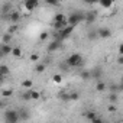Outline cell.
<instances>
[{"mask_svg":"<svg viewBox=\"0 0 123 123\" xmlns=\"http://www.w3.org/2000/svg\"><path fill=\"white\" fill-rule=\"evenodd\" d=\"M65 64L68 65V68H78L83 65V56L81 54H71L67 59H65Z\"/></svg>","mask_w":123,"mask_h":123,"instance_id":"6da1fadb","label":"cell"},{"mask_svg":"<svg viewBox=\"0 0 123 123\" xmlns=\"http://www.w3.org/2000/svg\"><path fill=\"white\" fill-rule=\"evenodd\" d=\"M83 20H84V13H81V12H74V13H71L70 16H67L68 25H73V26H77V25L81 23Z\"/></svg>","mask_w":123,"mask_h":123,"instance_id":"7a4b0ae2","label":"cell"},{"mask_svg":"<svg viewBox=\"0 0 123 123\" xmlns=\"http://www.w3.org/2000/svg\"><path fill=\"white\" fill-rule=\"evenodd\" d=\"M3 119L7 123H16V122H19V113H18V110H6L3 113Z\"/></svg>","mask_w":123,"mask_h":123,"instance_id":"3957f363","label":"cell"},{"mask_svg":"<svg viewBox=\"0 0 123 123\" xmlns=\"http://www.w3.org/2000/svg\"><path fill=\"white\" fill-rule=\"evenodd\" d=\"M96 32H97V38H101V39H107V38L111 36V29L110 28H100Z\"/></svg>","mask_w":123,"mask_h":123,"instance_id":"277c9868","label":"cell"},{"mask_svg":"<svg viewBox=\"0 0 123 123\" xmlns=\"http://www.w3.org/2000/svg\"><path fill=\"white\" fill-rule=\"evenodd\" d=\"M96 19H97V12H96V10H90V12L84 13V20H86L88 25H90V23H94Z\"/></svg>","mask_w":123,"mask_h":123,"instance_id":"5b68a950","label":"cell"},{"mask_svg":"<svg viewBox=\"0 0 123 123\" xmlns=\"http://www.w3.org/2000/svg\"><path fill=\"white\" fill-rule=\"evenodd\" d=\"M38 6H39V0H25V7H26V10H29V12L35 10Z\"/></svg>","mask_w":123,"mask_h":123,"instance_id":"8992f818","label":"cell"},{"mask_svg":"<svg viewBox=\"0 0 123 123\" xmlns=\"http://www.w3.org/2000/svg\"><path fill=\"white\" fill-rule=\"evenodd\" d=\"M61 43H62V42H61V41H52V42H49V45H48V52H54V51H56V49H59L61 48Z\"/></svg>","mask_w":123,"mask_h":123,"instance_id":"52a82bcc","label":"cell"},{"mask_svg":"<svg viewBox=\"0 0 123 123\" xmlns=\"http://www.w3.org/2000/svg\"><path fill=\"white\" fill-rule=\"evenodd\" d=\"M20 13L19 12H10L9 13V18H7V20H10V22H13V23H18L19 20H20Z\"/></svg>","mask_w":123,"mask_h":123,"instance_id":"ba28073f","label":"cell"},{"mask_svg":"<svg viewBox=\"0 0 123 123\" xmlns=\"http://www.w3.org/2000/svg\"><path fill=\"white\" fill-rule=\"evenodd\" d=\"M103 9H110V7H113V5H114V0H98L97 2Z\"/></svg>","mask_w":123,"mask_h":123,"instance_id":"9c48e42d","label":"cell"},{"mask_svg":"<svg viewBox=\"0 0 123 123\" xmlns=\"http://www.w3.org/2000/svg\"><path fill=\"white\" fill-rule=\"evenodd\" d=\"M12 48H13V46H10L9 43H5V42H3L2 45H0V51L3 52V55H5V56H6V55H10Z\"/></svg>","mask_w":123,"mask_h":123,"instance_id":"30bf717a","label":"cell"},{"mask_svg":"<svg viewBox=\"0 0 123 123\" xmlns=\"http://www.w3.org/2000/svg\"><path fill=\"white\" fill-rule=\"evenodd\" d=\"M18 113H19V120H28V119L31 117V114H29L28 110H25V109L18 110Z\"/></svg>","mask_w":123,"mask_h":123,"instance_id":"8fae6325","label":"cell"},{"mask_svg":"<svg viewBox=\"0 0 123 123\" xmlns=\"http://www.w3.org/2000/svg\"><path fill=\"white\" fill-rule=\"evenodd\" d=\"M68 25V22H67V19H64L62 22H54V29L55 31H61L64 26H67Z\"/></svg>","mask_w":123,"mask_h":123,"instance_id":"7c38bea8","label":"cell"},{"mask_svg":"<svg viewBox=\"0 0 123 123\" xmlns=\"http://www.w3.org/2000/svg\"><path fill=\"white\" fill-rule=\"evenodd\" d=\"M0 74L5 75V77H7V75L10 74V68H9L6 64H0Z\"/></svg>","mask_w":123,"mask_h":123,"instance_id":"4fadbf2b","label":"cell"},{"mask_svg":"<svg viewBox=\"0 0 123 123\" xmlns=\"http://www.w3.org/2000/svg\"><path fill=\"white\" fill-rule=\"evenodd\" d=\"M29 93H31V100L36 101V100L41 98V93H39V91H36V90H33V88H29Z\"/></svg>","mask_w":123,"mask_h":123,"instance_id":"5bb4252c","label":"cell"},{"mask_svg":"<svg viewBox=\"0 0 123 123\" xmlns=\"http://www.w3.org/2000/svg\"><path fill=\"white\" fill-rule=\"evenodd\" d=\"M10 55H13L15 58H20V56H22V49H20L19 46H15V48H12Z\"/></svg>","mask_w":123,"mask_h":123,"instance_id":"9a60e30c","label":"cell"},{"mask_svg":"<svg viewBox=\"0 0 123 123\" xmlns=\"http://www.w3.org/2000/svg\"><path fill=\"white\" fill-rule=\"evenodd\" d=\"M91 73V78H96V80H98L100 77H101V74H103V71L100 70V68H96V70H93V71H90Z\"/></svg>","mask_w":123,"mask_h":123,"instance_id":"2e32d148","label":"cell"},{"mask_svg":"<svg viewBox=\"0 0 123 123\" xmlns=\"http://www.w3.org/2000/svg\"><path fill=\"white\" fill-rule=\"evenodd\" d=\"M22 87L26 88V90H28V88H32V87H33V81L29 80V78H28V80H23V81H22Z\"/></svg>","mask_w":123,"mask_h":123,"instance_id":"e0dca14e","label":"cell"},{"mask_svg":"<svg viewBox=\"0 0 123 123\" xmlns=\"http://www.w3.org/2000/svg\"><path fill=\"white\" fill-rule=\"evenodd\" d=\"M96 117H97V113H96V111H93V110H90V111H87V113H86V119H87V120H90V122H93Z\"/></svg>","mask_w":123,"mask_h":123,"instance_id":"ac0fdd59","label":"cell"},{"mask_svg":"<svg viewBox=\"0 0 123 123\" xmlns=\"http://www.w3.org/2000/svg\"><path fill=\"white\" fill-rule=\"evenodd\" d=\"M64 19H67V16L64 13H56V15H54V22H62Z\"/></svg>","mask_w":123,"mask_h":123,"instance_id":"d6986e66","label":"cell"},{"mask_svg":"<svg viewBox=\"0 0 123 123\" xmlns=\"http://www.w3.org/2000/svg\"><path fill=\"white\" fill-rule=\"evenodd\" d=\"M19 31V23H13L9 29H7V33H10V35H13V33H16Z\"/></svg>","mask_w":123,"mask_h":123,"instance_id":"ffe728a7","label":"cell"},{"mask_svg":"<svg viewBox=\"0 0 123 123\" xmlns=\"http://www.w3.org/2000/svg\"><path fill=\"white\" fill-rule=\"evenodd\" d=\"M80 77H81L83 80H90V78H91V73H90L88 70H84V71L80 73Z\"/></svg>","mask_w":123,"mask_h":123,"instance_id":"44dd1931","label":"cell"},{"mask_svg":"<svg viewBox=\"0 0 123 123\" xmlns=\"http://www.w3.org/2000/svg\"><path fill=\"white\" fill-rule=\"evenodd\" d=\"M122 84H111L110 86V93H117V91H122Z\"/></svg>","mask_w":123,"mask_h":123,"instance_id":"7402d4cb","label":"cell"},{"mask_svg":"<svg viewBox=\"0 0 123 123\" xmlns=\"http://www.w3.org/2000/svg\"><path fill=\"white\" fill-rule=\"evenodd\" d=\"M96 90H97V91H100V93H101V91H104V90H106V84H104L103 81H98V83H97V86H96Z\"/></svg>","mask_w":123,"mask_h":123,"instance_id":"603a6c76","label":"cell"},{"mask_svg":"<svg viewBox=\"0 0 123 123\" xmlns=\"http://www.w3.org/2000/svg\"><path fill=\"white\" fill-rule=\"evenodd\" d=\"M22 100H25V101H31V93H29V88L25 91V93H22Z\"/></svg>","mask_w":123,"mask_h":123,"instance_id":"cb8c5ba5","label":"cell"},{"mask_svg":"<svg viewBox=\"0 0 123 123\" xmlns=\"http://www.w3.org/2000/svg\"><path fill=\"white\" fill-rule=\"evenodd\" d=\"M68 98H70V101H75V100L80 98V94L75 93V91H74V93H70V94H68Z\"/></svg>","mask_w":123,"mask_h":123,"instance_id":"d4e9b609","label":"cell"},{"mask_svg":"<svg viewBox=\"0 0 123 123\" xmlns=\"http://www.w3.org/2000/svg\"><path fill=\"white\" fill-rule=\"evenodd\" d=\"M2 41H3V42H5V43H9V42H10V41H12V35H10V33H7V32H6V33H5V35H3V38H2Z\"/></svg>","mask_w":123,"mask_h":123,"instance_id":"484cf974","label":"cell"},{"mask_svg":"<svg viewBox=\"0 0 123 123\" xmlns=\"http://www.w3.org/2000/svg\"><path fill=\"white\" fill-rule=\"evenodd\" d=\"M45 68H46V65L42 62V64H38L36 67H35V70H36V73H43L45 71Z\"/></svg>","mask_w":123,"mask_h":123,"instance_id":"4316f807","label":"cell"},{"mask_svg":"<svg viewBox=\"0 0 123 123\" xmlns=\"http://www.w3.org/2000/svg\"><path fill=\"white\" fill-rule=\"evenodd\" d=\"M12 94H13V90H12V88H7V90H3V91H2V96H3L5 98H6V97H10Z\"/></svg>","mask_w":123,"mask_h":123,"instance_id":"83f0119b","label":"cell"},{"mask_svg":"<svg viewBox=\"0 0 123 123\" xmlns=\"http://www.w3.org/2000/svg\"><path fill=\"white\" fill-rule=\"evenodd\" d=\"M52 80H54V83L59 84V83H62V75H61V74H55V75L52 77Z\"/></svg>","mask_w":123,"mask_h":123,"instance_id":"f1b7e54d","label":"cell"},{"mask_svg":"<svg viewBox=\"0 0 123 123\" xmlns=\"http://www.w3.org/2000/svg\"><path fill=\"white\" fill-rule=\"evenodd\" d=\"M117 98H119V96H117L116 93H110V96H109V100H110L111 103H116V101H117Z\"/></svg>","mask_w":123,"mask_h":123,"instance_id":"f546056e","label":"cell"},{"mask_svg":"<svg viewBox=\"0 0 123 123\" xmlns=\"http://www.w3.org/2000/svg\"><path fill=\"white\" fill-rule=\"evenodd\" d=\"M59 98H61V100H64V101H70V98H68V93H61V94H59Z\"/></svg>","mask_w":123,"mask_h":123,"instance_id":"4dcf8cb0","label":"cell"},{"mask_svg":"<svg viewBox=\"0 0 123 123\" xmlns=\"http://www.w3.org/2000/svg\"><path fill=\"white\" fill-rule=\"evenodd\" d=\"M45 3L49 6H56L58 5V0H45Z\"/></svg>","mask_w":123,"mask_h":123,"instance_id":"1f68e13d","label":"cell"},{"mask_svg":"<svg viewBox=\"0 0 123 123\" xmlns=\"http://www.w3.org/2000/svg\"><path fill=\"white\" fill-rule=\"evenodd\" d=\"M38 59H39V55L38 54H32L31 55V61H32V62H36Z\"/></svg>","mask_w":123,"mask_h":123,"instance_id":"d6a6232c","label":"cell"},{"mask_svg":"<svg viewBox=\"0 0 123 123\" xmlns=\"http://www.w3.org/2000/svg\"><path fill=\"white\" fill-rule=\"evenodd\" d=\"M46 38H48V32H42V33L39 35V39H41V41H46Z\"/></svg>","mask_w":123,"mask_h":123,"instance_id":"836d02e7","label":"cell"},{"mask_svg":"<svg viewBox=\"0 0 123 123\" xmlns=\"http://www.w3.org/2000/svg\"><path fill=\"white\" fill-rule=\"evenodd\" d=\"M83 2H84V3H87V5H96L98 0H83Z\"/></svg>","mask_w":123,"mask_h":123,"instance_id":"e575fe53","label":"cell"},{"mask_svg":"<svg viewBox=\"0 0 123 123\" xmlns=\"http://www.w3.org/2000/svg\"><path fill=\"white\" fill-rule=\"evenodd\" d=\"M88 38H90L91 41H93V39H96V38H97V32H91V33L88 35Z\"/></svg>","mask_w":123,"mask_h":123,"instance_id":"d590c367","label":"cell"},{"mask_svg":"<svg viewBox=\"0 0 123 123\" xmlns=\"http://www.w3.org/2000/svg\"><path fill=\"white\" fill-rule=\"evenodd\" d=\"M93 123H103V119H101V117H98V116H97V117H96V119H94V120H93Z\"/></svg>","mask_w":123,"mask_h":123,"instance_id":"8d00e7d4","label":"cell"},{"mask_svg":"<svg viewBox=\"0 0 123 123\" xmlns=\"http://www.w3.org/2000/svg\"><path fill=\"white\" fill-rule=\"evenodd\" d=\"M117 64H119V65L123 64V55H119V58H117Z\"/></svg>","mask_w":123,"mask_h":123,"instance_id":"74e56055","label":"cell"},{"mask_svg":"<svg viewBox=\"0 0 123 123\" xmlns=\"http://www.w3.org/2000/svg\"><path fill=\"white\" fill-rule=\"evenodd\" d=\"M5 78H6L5 75H2V74H0V86H2V84L5 83Z\"/></svg>","mask_w":123,"mask_h":123,"instance_id":"f35d334b","label":"cell"},{"mask_svg":"<svg viewBox=\"0 0 123 123\" xmlns=\"http://www.w3.org/2000/svg\"><path fill=\"white\" fill-rule=\"evenodd\" d=\"M117 52H119V55H123V46L122 45H119V51Z\"/></svg>","mask_w":123,"mask_h":123,"instance_id":"ab89813d","label":"cell"},{"mask_svg":"<svg viewBox=\"0 0 123 123\" xmlns=\"http://www.w3.org/2000/svg\"><path fill=\"white\" fill-rule=\"evenodd\" d=\"M5 107H6V103L3 100H0V109H5Z\"/></svg>","mask_w":123,"mask_h":123,"instance_id":"60d3db41","label":"cell"},{"mask_svg":"<svg viewBox=\"0 0 123 123\" xmlns=\"http://www.w3.org/2000/svg\"><path fill=\"white\" fill-rule=\"evenodd\" d=\"M109 111H116V107H114V106H110V107H109Z\"/></svg>","mask_w":123,"mask_h":123,"instance_id":"b9f144b4","label":"cell"},{"mask_svg":"<svg viewBox=\"0 0 123 123\" xmlns=\"http://www.w3.org/2000/svg\"><path fill=\"white\" fill-rule=\"evenodd\" d=\"M3 56H5V55H3V52H2V51H0V58H3Z\"/></svg>","mask_w":123,"mask_h":123,"instance_id":"7bdbcfd3","label":"cell"}]
</instances>
